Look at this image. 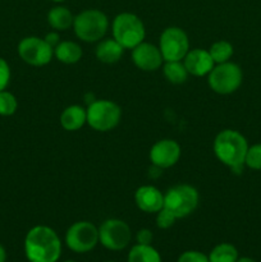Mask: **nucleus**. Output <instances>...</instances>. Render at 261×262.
I'll return each instance as SVG.
<instances>
[{
    "label": "nucleus",
    "instance_id": "27",
    "mask_svg": "<svg viewBox=\"0 0 261 262\" xmlns=\"http://www.w3.org/2000/svg\"><path fill=\"white\" fill-rule=\"evenodd\" d=\"M178 262H210L209 257L197 251H187L179 256Z\"/></svg>",
    "mask_w": 261,
    "mask_h": 262
},
{
    "label": "nucleus",
    "instance_id": "10",
    "mask_svg": "<svg viewBox=\"0 0 261 262\" xmlns=\"http://www.w3.org/2000/svg\"><path fill=\"white\" fill-rule=\"evenodd\" d=\"M97 242H99V229L90 222L74 223L67 230V246L77 253H84L94 250Z\"/></svg>",
    "mask_w": 261,
    "mask_h": 262
},
{
    "label": "nucleus",
    "instance_id": "19",
    "mask_svg": "<svg viewBox=\"0 0 261 262\" xmlns=\"http://www.w3.org/2000/svg\"><path fill=\"white\" fill-rule=\"evenodd\" d=\"M74 17L66 7H54L48 13V22L54 30L66 31L73 26Z\"/></svg>",
    "mask_w": 261,
    "mask_h": 262
},
{
    "label": "nucleus",
    "instance_id": "2",
    "mask_svg": "<svg viewBox=\"0 0 261 262\" xmlns=\"http://www.w3.org/2000/svg\"><path fill=\"white\" fill-rule=\"evenodd\" d=\"M247 150V140L237 130L224 129L215 137V156L220 163L229 166L234 173L242 171Z\"/></svg>",
    "mask_w": 261,
    "mask_h": 262
},
{
    "label": "nucleus",
    "instance_id": "18",
    "mask_svg": "<svg viewBox=\"0 0 261 262\" xmlns=\"http://www.w3.org/2000/svg\"><path fill=\"white\" fill-rule=\"evenodd\" d=\"M54 55L64 64L78 63L82 58V48L74 41H60L54 48Z\"/></svg>",
    "mask_w": 261,
    "mask_h": 262
},
{
    "label": "nucleus",
    "instance_id": "4",
    "mask_svg": "<svg viewBox=\"0 0 261 262\" xmlns=\"http://www.w3.org/2000/svg\"><path fill=\"white\" fill-rule=\"evenodd\" d=\"M113 38L124 49H133L143 42L146 31L143 22L133 13H120L113 20Z\"/></svg>",
    "mask_w": 261,
    "mask_h": 262
},
{
    "label": "nucleus",
    "instance_id": "30",
    "mask_svg": "<svg viewBox=\"0 0 261 262\" xmlns=\"http://www.w3.org/2000/svg\"><path fill=\"white\" fill-rule=\"evenodd\" d=\"M44 40H45L46 42H48L49 45L54 49L59 42H60V36H59L56 32H49L48 35L44 37Z\"/></svg>",
    "mask_w": 261,
    "mask_h": 262
},
{
    "label": "nucleus",
    "instance_id": "12",
    "mask_svg": "<svg viewBox=\"0 0 261 262\" xmlns=\"http://www.w3.org/2000/svg\"><path fill=\"white\" fill-rule=\"evenodd\" d=\"M181 158V146L174 140L158 141L150 150V160L154 166L168 169L176 165Z\"/></svg>",
    "mask_w": 261,
    "mask_h": 262
},
{
    "label": "nucleus",
    "instance_id": "21",
    "mask_svg": "<svg viewBox=\"0 0 261 262\" xmlns=\"http://www.w3.org/2000/svg\"><path fill=\"white\" fill-rule=\"evenodd\" d=\"M164 76L170 83L181 84L184 83L188 78V72L186 67L182 63V60L178 61H166L163 68Z\"/></svg>",
    "mask_w": 261,
    "mask_h": 262
},
{
    "label": "nucleus",
    "instance_id": "7",
    "mask_svg": "<svg viewBox=\"0 0 261 262\" xmlns=\"http://www.w3.org/2000/svg\"><path fill=\"white\" fill-rule=\"evenodd\" d=\"M207 76L210 89L219 95H229L235 92L242 84L243 79L242 69L232 61L216 64Z\"/></svg>",
    "mask_w": 261,
    "mask_h": 262
},
{
    "label": "nucleus",
    "instance_id": "25",
    "mask_svg": "<svg viewBox=\"0 0 261 262\" xmlns=\"http://www.w3.org/2000/svg\"><path fill=\"white\" fill-rule=\"evenodd\" d=\"M245 165L253 170H261V143H256V145L248 147Z\"/></svg>",
    "mask_w": 261,
    "mask_h": 262
},
{
    "label": "nucleus",
    "instance_id": "9",
    "mask_svg": "<svg viewBox=\"0 0 261 262\" xmlns=\"http://www.w3.org/2000/svg\"><path fill=\"white\" fill-rule=\"evenodd\" d=\"M130 238V228L123 220L107 219L99 228V241L107 250H123L129 245Z\"/></svg>",
    "mask_w": 261,
    "mask_h": 262
},
{
    "label": "nucleus",
    "instance_id": "26",
    "mask_svg": "<svg viewBox=\"0 0 261 262\" xmlns=\"http://www.w3.org/2000/svg\"><path fill=\"white\" fill-rule=\"evenodd\" d=\"M176 220L177 217L170 211L164 209V207L160 211H158V215H156V225L160 229H169L170 227H173Z\"/></svg>",
    "mask_w": 261,
    "mask_h": 262
},
{
    "label": "nucleus",
    "instance_id": "5",
    "mask_svg": "<svg viewBox=\"0 0 261 262\" xmlns=\"http://www.w3.org/2000/svg\"><path fill=\"white\" fill-rule=\"evenodd\" d=\"M199 205V192L189 184H178L164 194V209L170 211L177 219H182L196 210Z\"/></svg>",
    "mask_w": 261,
    "mask_h": 262
},
{
    "label": "nucleus",
    "instance_id": "32",
    "mask_svg": "<svg viewBox=\"0 0 261 262\" xmlns=\"http://www.w3.org/2000/svg\"><path fill=\"white\" fill-rule=\"evenodd\" d=\"M237 262H256V261L252 260V258H250V257H242V258H238Z\"/></svg>",
    "mask_w": 261,
    "mask_h": 262
},
{
    "label": "nucleus",
    "instance_id": "16",
    "mask_svg": "<svg viewBox=\"0 0 261 262\" xmlns=\"http://www.w3.org/2000/svg\"><path fill=\"white\" fill-rule=\"evenodd\" d=\"M87 123V112L79 105L66 107L60 115V124L66 130H78Z\"/></svg>",
    "mask_w": 261,
    "mask_h": 262
},
{
    "label": "nucleus",
    "instance_id": "22",
    "mask_svg": "<svg viewBox=\"0 0 261 262\" xmlns=\"http://www.w3.org/2000/svg\"><path fill=\"white\" fill-rule=\"evenodd\" d=\"M238 251L237 248L229 243H220L209 256L210 262H237Z\"/></svg>",
    "mask_w": 261,
    "mask_h": 262
},
{
    "label": "nucleus",
    "instance_id": "8",
    "mask_svg": "<svg viewBox=\"0 0 261 262\" xmlns=\"http://www.w3.org/2000/svg\"><path fill=\"white\" fill-rule=\"evenodd\" d=\"M159 49L165 61L182 60L189 51L188 36L179 27L165 28L160 36Z\"/></svg>",
    "mask_w": 261,
    "mask_h": 262
},
{
    "label": "nucleus",
    "instance_id": "6",
    "mask_svg": "<svg viewBox=\"0 0 261 262\" xmlns=\"http://www.w3.org/2000/svg\"><path fill=\"white\" fill-rule=\"evenodd\" d=\"M87 123L90 127L99 132L112 130L119 124L122 110L118 104L110 100L92 101L86 109Z\"/></svg>",
    "mask_w": 261,
    "mask_h": 262
},
{
    "label": "nucleus",
    "instance_id": "34",
    "mask_svg": "<svg viewBox=\"0 0 261 262\" xmlns=\"http://www.w3.org/2000/svg\"><path fill=\"white\" fill-rule=\"evenodd\" d=\"M64 262H74V261H64Z\"/></svg>",
    "mask_w": 261,
    "mask_h": 262
},
{
    "label": "nucleus",
    "instance_id": "31",
    "mask_svg": "<svg viewBox=\"0 0 261 262\" xmlns=\"http://www.w3.org/2000/svg\"><path fill=\"white\" fill-rule=\"evenodd\" d=\"M5 260H7V253H5L4 247L0 245V262H5Z\"/></svg>",
    "mask_w": 261,
    "mask_h": 262
},
{
    "label": "nucleus",
    "instance_id": "24",
    "mask_svg": "<svg viewBox=\"0 0 261 262\" xmlns=\"http://www.w3.org/2000/svg\"><path fill=\"white\" fill-rule=\"evenodd\" d=\"M18 107L17 99L9 91H0V115L3 117H10L15 113Z\"/></svg>",
    "mask_w": 261,
    "mask_h": 262
},
{
    "label": "nucleus",
    "instance_id": "11",
    "mask_svg": "<svg viewBox=\"0 0 261 262\" xmlns=\"http://www.w3.org/2000/svg\"><path fill=\"white\" fill-rule=\"evenodd\" d=\"M18 54L25 63L33 67H42L51 61L54 49L44 38L30 36L18 43Z\"/></svg>",
    "mask_w": 261,
    "mask_h": 262
},
{
    "label": "nucleus",
    "instance_id": "1",
    "mask_svg": "<svg viewBox=\"0 0 261 262\" xmlns=\"http://www.w3.org/2000/svg\"><path fill=\"white\" fill-rule=\"evenodd\" d=\"M25 252L31 262H56L61 253L60 239L51 228L37 225L26 235Z\"/></svg>",
    "mask_w": 261,
    "mask_h": 262
},
{
    "label": "nucleus",
    "instance_id": "17",
    "mask_svg": "<svg viewBox=\"0 0 261 262\" xmlns=\"http://www.w3.org/2000/svg\"><path fill=\"white\" fill-rule=\"evenodd\" d=\"M123 48L115 38H106L100 41L96 46V58L105 64H114L123 56Z\"/></svg>",
    "mask_w": 261,
    "mask_h": 262
},
{
    "label": "nucleus",
    "instance_id": "29",
    "mask_svg": "<svg viewBox=\"0 0 261 262\" xmlns=\"http://www.w3.org/2000/svg\"><path fill=\"white\" fill-rule=\"evenodd\" d=\"M153 242V233L148 229H141L137 233L138 245H151Z\"/></svg>",
    "mask_w": 261,
    "mask_h": 262
},
{
    "label": "nucleus",
    "instance_id": "20",
    "mask_svg": "<svg viewBox=\"0 0 261 262\" xmlns=\"http://www.w3.org/2000/svg\"><path fill=\"white\" fill-rule=\"evenodd\" d=\"M128 262H161L158 251L151 245H136L128 255Z\"/></svg>",
    "mask_w": 261,
    "mask_h": 262
},
{
    "label": "nucleus",
    "instance_id": "15",
    "mask_svg": "<svg viewBox=\"0 0 261 262\" xmlns=\"http://www.w3.org/2000/svg\"><path fill=\"white\" fill-rule=\"evenodd\" d=\"M135 202L145 212H158L164 207V194L154 186H142L136 191Z\"/></svg>",
    "mask_w": 261,
    "mask_h": 262
},
{
    "label": "nucleus",
    "instance_id": "13",
    "mask_svg": "<svg viewBox=\"0 0 261 262\" xmlns=\"http://www.w3.org/2000/svg\"><path fill=\"white\" fill-rule=\"evenodd\" d=\"M132 60L141 71L154 72L160 68L164 59L158 46L148 42H141L132 49Z\"/></svg>",
    "mask_w": 261,
    "mask_h": 262
},
{
    "label": "nucleus",
    "instance_id": "14",
    "mask_svg": "<svg viewBox=\"0 0 261 262\" xmlns=\"http://www.w3.org/2000/svg\"><path fill=\"white\" fill-rule=\"evenodd\" d=\"M183 64L188 74H192L194 77L206 76L215 66L209 50H204V49L189 50L183 58Z\"/></svg>",
    "mask_w": 261,
    "mask_h": 262
},
{
    "label": "nucleus",
    "instance_id": "3",
    "mask_svg": "<svg viewBox=\"0 0 261 262\" xmlns=\"http://www.w3.org/2000/svg\"><path fill=\"white\" fill-rule=\"evenodd\" d=\"M109 20L105 13L97 9H87L74 17L73 30L77 37L84 42H96L106 33Z\"/></svg>",
    "mask_w": 261,
    "mask_h": 262
},
{
    "label": "nucleus",
    "instance_id": "28",
    "mask_svg": "<svg viewBox=\"0 0 261 262\" xmlns=\"http://www.w3.org/2000/svg\"><path fill=\"white\" fill-rule=\"evenodd\" d=\"M10 81V68L7 61L0 58V91L7 89Z\"/></svg>",
    "mask_w": 261,
    "mask_h": 262
},
{
    "label": "nucleus",
    "instance_id": "33",
    "mask_svg": "<svg viewBox=\"0 0 261 262\" xmlns=\"http://www.w3.org/2000/svg\"><path fill=\"white\" fill-rule=\"evenodd\" d=\"M53 2H55V3H60V2H64V0H53Z\"/></svg>",
    "mask_w": 261,
    "mask_h": 262
},
{
    "label": "nucleus",
    "instance_id": "23",
    "mask_svg": "<svg viewBox=\"0 0 261 262\" xmlns=\"http://www.w3.org/2000/svg\"><path fill=\"white\" fill-rule=\"evenodd\" d=\"M233 45L230 42L225 40L216 41V42L212 43L209 49V53L211 55L212 60L215 64L225 63V61H229V59L233 55Z\"/></svg>",
    "mask_w": 261,
    "mask_h": 262
}]
</instances>
